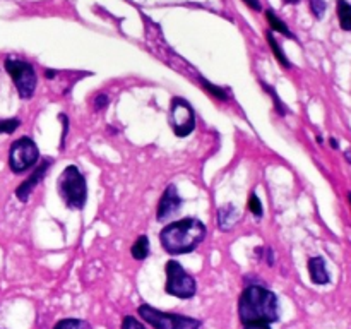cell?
<instances>
[{
    "label": "cell",
    "mask_w": 351,
    "mask_h": 329,
    "mask_svg": "<svg viewBox=\"0 0 351 329\" xmlns=\"http://www.w3.org/2000/svg\"><path fill=\"white\" fill-rule=\"evenodd\" d=\"M263 88L266 89V91L269 93V96H271V98H273V101H274V106H276L278 113H280V115H287V113H288V108H287V105H283V103H281L280 96H278V93L274 91V88H271V86H267L266 82H263Z\"/></svg>",
    "instance_id": "d6986e66"
},
{
    "label": "cell",
    "mask_w": 351,
    "mask_h": 329,
    "mask_svg": "<svg viewBox=\"0 0 351 329\" xmlns=\"http://www.w3.org/2000/svg\"><path fill=\"white\" fill-rule=\"evenodd\" d=\"M137 312L154 329H202V321H199V319L158 310L153 305H141Z\"/></svg>",
    "instance_id": "277c9868"
},
{
    "label": "cell",
    "mask_w": 351,
    "mask_h": 329,
    "mask_svg": "<svg viewBox=\"0 0 351 329\" xmlns=\"http://www.w3.org/2000/svg\"><path fill=\"white\" fill-rule=\"evenodd\" d=\"M266 19H267V23H269L271 29L276 31V33H281V34H283V36L291 38V40H295V34L291 33L290 27H288L287 24H285L283 21H281L280 17L276 16V12H274L273 9H267V10H266Z\"/></svg>",
    "instance_id": "4fadbf2b"
},
{
    "label": "cell",
    "mask_w": 351,
    "mask_h": 329,
    "mask_svg": "<svg viewBox=\"0 0 351 329\" xmlns=\"http://www.w3.org/2000/svg\"><path fill=\"white\" fill-rule=\"evenodd\" d=\"M19 125V119H0V134H14Z\"/></svg>",
    "instance_id": "ac0fdd59"
},
{
    "label": "cell",
    "mask_w": 351,
    "mask_h": 329,
    "mask_svg": "<svg viewBox=\"0 0 351 329\" xmlns=\"http://www.w3.org/2000/svg\"><path fill=\"white\" fill-rule=\"evenodd\" d=\"M165 273H167V284H165V291L171 297L177 298H192L197 291V283H195L194 276L189 274L184 269L178 260H168L165 266Z\"/></svg>",
    "instance_id": "5b68a950"
},
{
    "label": "cell",
    "mask_w": 351,
    "mask_h": 329,
    "mask_svg": "<svg viewBox=\"0 0 351 329\" xmlns=\"http://www.w3.org/2000/svg\"><path fill=\"white\" fill-rule=\"evenodd\" d=\"M308 274H311L312 283L315 284H328L329 283V271L326 267L324 257H311L308 259Z\"/></svg>",
    "instance_id": "8fae6325"
},
{
    "label": "cell",
    "mask_w": 351,
    "mask_h": 329,
    "mask_svg": "<svg viewBox=\"0 0 351 329\" xmlns=\"http://www.w3.org/2000/svg\"><path fill=\"white\" fill-rule=\"evenodd\" d=\"M55 72L53 71H47V77H53Z\"/></svg>",
    "instance_id": "f546056e"
},
{
    "label": "cell",
    "mask_w": 351,
    "mask_h": 329,
    "mask_svg": "<svg viewBox=\"0 0 351 329\" xmlns=\"http://www.w3.org/2000/svg\"><path fill=\"white\" fill-rule=\"evenodd\" d=\"M239 315L243 326L278 322L280 302L276 293L263 284H249L239 298Z\"/></svg>",
    "instance_id": "6da1fadb"
},
{
    "label": "cell",
    "mask_w": 351,
    "mask_h": 329,
    "mask_svg": "<svg viewBox=\"0 0 351 329\" xmlns=\"http://www.w3.org/2000/svg\"><path fill=\"white\" fill-rule=\"evenodd\" d=\"M204 223L197 218H184L165 226L160 233V242L163 249L171 256H180L195 250V247L206 239Z\"/></svg>",
    "instance_id": "7a4b0ae2"
},
{
    "label": "cell",
    "mask_w": 351,
    "mask_h": 329,
    "mask_svg": "<svg viewBox=\"0 0 351 329\" xmlns=\"http://www.w3.org/2000/svg\"><path fill=\"white\" fill-rule=\"evenodd\" d=\"M130 254H132L134 259L144 260L147 256H149V239L146 235H141L139 239L136 240V243L130 249Z\"/></svg>",
    "instance_id": "2e32d148"
},
{
    "label": "cell",
    "mask_w": 351,
    "mask_h": 329,
    "mask_svg": "<svg viewBox=\"0 0 351 329\" xmlns=\"http://www.w3.org/2000/svg\"><path fill=\"white\" fill-rule=\"evenodd\" d=\"M40 149L31 137L24 136L14 141L9 149V168L14 173H24L38 163Z\"/></svg>",
    "instance_id": "52a82bcc"
},
{
    "label": "cell",
    "mask_w": 351,
    "mask_h": 329,
    "mask_svg": "<svg viewBox=\"0 0 351 329\" xmlns=\"http://www.w3.org/2000/svg\"><path fill=\"white\" fill-rule=\"evenodd\" d=\"M348 201H350V204H351V192L348 194Z\"/></svg>",
    "instance_id": "4dcf8cb0"
},
{
    "label": "cell",
    "mask_w": 351,
    "mask_h": 329,
    "mask_svg": "<svg viewBox=\"0 0 351 329\" xmlns=\"http://www.w3.org/2000/svg\"><path fill=\"white\" fill-rule=\"evenodd\" d=\"M53 329H91V326H89V322L82 321V319L67 317L58 321L57 324L53 326Z\"/></svg>",
    "instance_id": "e0dca14e"
},
{
    "label": "cell",
    "mask_w": 351,
    "mask_h": 329,
    "mask_svg": "<svg viewBox=\"0 0 351 329\" xmlns=\"http://www.w3.org/2000/svg\"><path fill=\"white\" fill-rule=\"evenodd\" d=\"M329 144H331V147H335V149H338V147H339L338 141H336L335 137H331V139H329Z\"/></svg>",
    "instance_id": "4316f807"
},
{
    "label": "cell",
    "mask_w": 351,
    "mask_h": 329,
    "mask_svg": "<svg viewBox=\"0 0 351 329\" xmlns=\"http://www.w3.org/2000/svg\"><path fill=\"white\" fill-rule=\"evenodd\" d=\"M300 0H283V3H287V5H293V3H298Z\"/></svg>",
    "instance_id": "83f0119b"
},
{
    "label": "cell",
    "mask_w": 351,
    "mask_h": 329,
    "mask_svg": "<svg viewBox=\"0 0 351 329\" xmlns=\"http://www.w3.org/2000/svg\"><path fill=\"white\" fill-rule=\"evenodd\" d=\"M93 103H95L96 110H103L110 103V98H108V95H98Z\"/></svg>",
    "instance_id": "cb8c5ba5"
},
{
    "label": "cell",
    "mask_w": 351,
    "mask_h": 329,
    "mask_svg": "<svg viewBox=\"0 0 351 329\" xmlns=\"http://www.w3.org/2000/svg\"><path fill=\"white\" fill-rule=\"evenodd\" d=\"M58 192L62 201L71 209H82L88 201V184L75 164H69L58 177Z\"/></svg>",
    "instance_id": "3957f363"
},
{
    "label": "cell",
    "mask_w": 351,
    "mask_h": 329,
    "mask_svg": "<svg viewBox=\"0 0 351 329\" xmlns=\"http://www.w3.org/2000/svg\"><path fill=\"white\" fill-rule=\"evenodd\" d=\"M243 2H245L252 10H257V12H259V10H263V5H261L259 0H243Z\"/></svg>",
    "instance_id": "d4e9b609"
},
{
    "label": "cell",
    "mask_w": 351,
    "mask_h": 329,
    "mask_svg": "<svg viewBox=\"0 0 351 329\" xmlns=\"http://www.w3.org/2000/svg\"><path fill=\"white\" fill-rule=\"evenodd\" d=\"M243 329H271L269 324H247Z\"/></svg>",
    "instance_id": "484cf974"
},
{
    "label": "cell",
    "mask_w": 351,
    "mask_h": 329,
    "mask_svg": "<svg viewBox=\"0 0 351 329\" xmlns=\"http://www.w3.org/2000/svg\"><path fill=\"white\" fill-rule=\"evenodd\" d=\"M218 223L223 230H230L237 221H239V212L235 211L232 204H226L219 208L218 211Z\"/></svg>",
    "instance_id": "7c38bea8"
},
{
    "label": "cell",
    "mask_w": 351,
    "mask_h": 329,
    "mask_svg": "<svg viewBox=\"0 0 351 329\" xmlns=\"http://www.w3.org/2000/svg\"><path fill=\"white\" fill-rule=\"evenodd\" d=\"M266 40H267V43H269L271 50H273L274 57L278 58V62H280V64L283 65L285 69H291V62L288 60V57H287V55H285V51L281 50L280 43H278L276 38L273 36V33H271V31H267V33H266Z\"/></svg>",
    "instance_id": "9a60e30c"
},
{
    "label": "cell",
    "mask_w": 351,
    "mask_h": 329,
    "mask_svg": "<svg viewBox=\"0 0 351 329\" xmlns=\"http://www.w3.org/2000/svg\"><path fill=\"white\" fill-rule=\"evenodd\" d=\"M311 2V10L315 19H322L326 12V0H308Z\"/></svg>",
    "instance_id": "7402d4cb"
},
{
    "label": "cell",
    "mask_w": 351,
    "mask_h": 329,
    "mask_svg": "<svg viewBox=\"0 0 351 329\" xmlns=\"http://www.w3.org/2000/svg\"><path fill=\"white\" fill-rule=\"evenodd\" d=\"M51 163H53V160H51V158H45V160L38 164L36 170L29 175V178H26V180H24L23 184L16 188V197L19 199L21 202H27V199H29L31 192L34 191V187L43 182L45 175H47L48 168H50Z\"/></svg>",
    "instance_id": "30bf717a"
},
{
    "label": "cell",
    "mask_w": 351,
    "mask_h": 329,
    "mask_svg": "<svg viewBox=\"0 0 351 329\" xmlns=\"http://www.w3.org/2000/svg\"><path fill=\"white\" fill-rule=\"evenodd\" d=\"M201 84L204 86V88L208 89V91L211 93L213 96H215V98H218V99H223V101H225V99L228 98V95H226V93H225V89L218 88V86H213L211 82H209V81H206V79H202V77H201Z\"/></svg>",
    "instance_id": "ffe728a7"
},
{
    "label": "cell",
    "mask_w": 351,
    "mask_h": 329,
    "mask_svg": "<svg viewBox=\"0 0 351 329\" xmlns=\"http://www.w3.org/2000/svg\"><path fill=\"white\" fill-rule=\"evenodd\" d=\"M345 158H346V161H348V163L351 164V149L346 151V153H345Z\"/></svg>",
    "instance_id": "f1b7e54d"
},
{
    "label": "cell",
    "mask_w": 351,
    "mask_h": 329,
    "mask_svg": "<svg viewBox=\"0 0 351 329\" xmlns=\"http://www.w3.org/2000/svg\"><path fill=\"white\" fill-rule=\"evenodd\" d=\"M171 130L177 137H187L195 129V112L187 99L175 96L170 105V115H168Z\"/></svg>",
    "instance_id": "ba28073f"
},
{
    "label": "cell",
    "mask_w": 351,
    "mask_h": 329,
    "mask_svg": "<svg viewBox=\"0 0 351 329\" xmlns=\"http://www.w3.org/2000/svg\"><path fill=\"white\" fill-rule=\"evenodd\" d=\"M249 208L250 211H252V215L256 216V218H263V204H261V199L257 197V194H250L249 197Z\"/></svg>",
    "instance_id": "44dd1931"
},
{
    "label": "cell",
    "mask_w": 351,
    "mask_h": 329,
    "mask_svg": "<svg viewBox=\"0 0 351 329\" xmlns=\"http://www.w3.org/2000/svg\"><path fill=\"white\" fill-rule=\"evenodd\" d=\"M336 9H338V19L339 24H341V29L351 31V3L346 2V0H338Z\"/></svg>",
    "instance_id": "5bb4252c"
},
{
    "label": "cell",
    "mask_w": 351,
    "mask_h": 329,
    "mask_svg": "<svg viewBox=\"0 0 351 329\" xmlns=\"http://www.w3.org/2000/svg\"><path fill=\"white\" fill-rule=\"evenodd\" d=\"M180 206H182V197L180 194H178L177 187H175L173 184L168 185L167 191H165L163 195H161L160 202H158V211H156L158 221H165V219L177 215Z\"/></svg>",
    "instance_id": "9c48e42d"
},
{
    "label": "cell",
    "mask_w": 351,
    "mask_h": 329,
    "mask_svg": "<svg viewBox=\"0 0 351 329\" xmlns=\"http://www.w3.org/2000/svg\"><path fill=\"white\" fill-rule=\"evenodd\" d=\"M5 65L7 74L12 77L14 86H16L17 93L23 99H29L34 95V89H36L38 77L36 71H34L33 65L26 60H21V58L9 57L3 62Z\"/></svg>",
    "instance_id": "8992f818"
},
{
    "label": "cell",
    "mask_w": 351,
    "mask_h": 329,
    "mask_svg": "<svg viewBox=\"0 0 351 329\" xmlns=\"http://www.w3.org/2000/svg\"><path fill=\"white\" fill-rule=\"evenodd\" d=\"M122 329H146V326L134 315H125L122 321Z\"/></svg>",
    "instance_id": "603a6c76"
}]
</instances>
